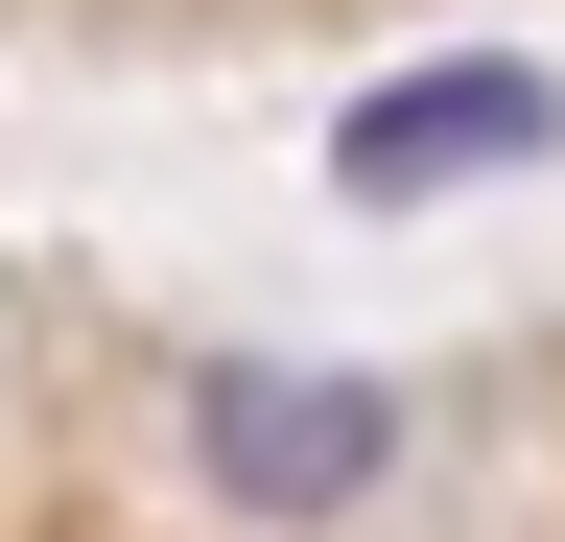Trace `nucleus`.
Here are the masks:
<instances>
[{"label":"nucleus","mask_w":565,"mask_h":542,"mask_svg":"<svg viewBox=\"0 0 565 542\" xmlns=\"http://www.w3.org/2000/svg\"><path fill=\"white\" fill-rule=\"evenodd\" d=\"M189 471L236 519H353L401 471V378H353V354H212L189 378Z\"/></svg>","instance_id":"f257e3e1"},{"label":"nucleus","mask_w":565,"mask_h":542,"mask_svg":"<svg viewBox=\"0 0 565 542\" xmlns=\"http://www.w3.org/2000/svg\"><path fill=\"white\" fill-rule=\"evenodd\" d=\"M542 142H565V72H542V47H424V72H377L330 118V189H353V213H424V189H494Z\"/></svg>","instance_id":"f03ea898"}]
</instances>
